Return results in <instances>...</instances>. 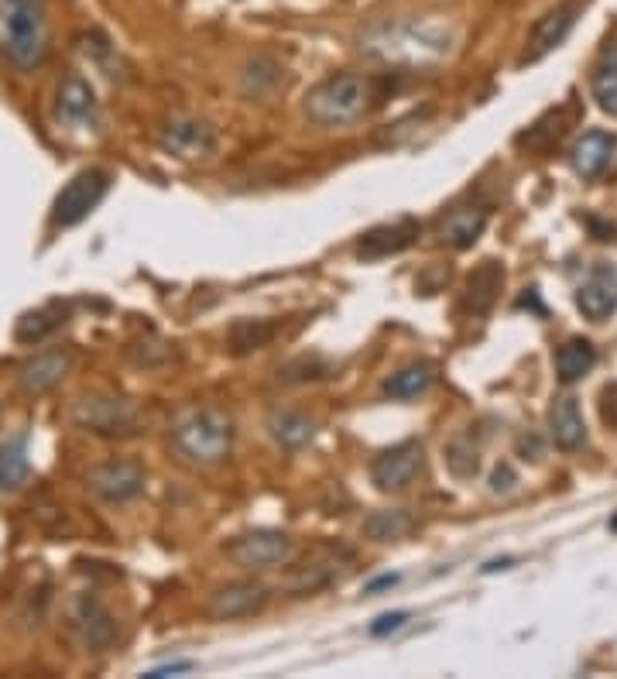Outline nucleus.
<instances>
[{"instance_id":"c85d7f7f","label":"nucleus","mask_w":617,"mask_h":679,"mask_svg":"<svg viewBox=\"0 0 617 679\" xmlns=\"http://www.w3.org/2000/svg\"><path fill=\"white\" fill-rule=\"evenodd\" d=\"M271 337H275V326H271V323H251V319H244V323L234 326L230 343H234V354H247V350L264 347Z\"/></svg>"},{"instance_id":"4be33fe9","label":"nucleus","mask_w":617,"mask_h":679,"mask_svg":"<svg viewBox=\"0 0 617 679\" xmlns=\"http://www.w3.org/2000/svg\"><path fill=\"white\" fill-rule=\"evenodd\" d=\"M96 114L93 90L79 76H69L59 86V117L66 124H90Z\"/></svg>"},{"instance_id":"b1692460","label":"nucleus","mask_w":617,"mask_h":679,"mask_svg":"<svg viewBox=\"0 0 617 679\" xmlns=\"http://www.w3.org/2000/svg\"><path fill=\"white\" fill-rule=\"evenodd\" d=\"M590 90H594L597 107L604 110V114L617 117V42H611L604 52H600L594 79H590Z\"/></svg>"},{"instance_id":"7ed1b4c3","label":"nucleus","mask_w":617,"mask_h":679,"mask_svg":"<svg viewBox=\"0 0 617 679\" xmlns=\"http://www.w3.org/2000/svg\"><path fill=\"white\" fill-rule=\"evenodd\" d=\"M371 110V83L357 73H340L306 93V117L319 127L354 124Z\"/></svg>"},{"instance_id":"cd10ccee","label":"nucleus","mask_w":617,"mask_h":679,"mask_svg":"<svg viewBox=\"0 0 617 679\" xmlns=\"http://www.w3.org/2000/svg\"><path fill=\"white\" fill-rule=\"evenodd\" d=\"M62 316H66V309H62V306H45V309H35V313H24L18 319V326H14V340H18V343L45 340L52 330H59Z\"/></svg>"},{"instance_id":"2eb2a0df","label":"nucleus","mask_w":617,"mask_h":679,"mask_svg":"<svg viewBox=\"0 0 617 679\" xmlns=\"http://www.w3.org/2000/svg\"><path fill=\"white\" fill-rule=\"evenodd\" d=\"M72 357L62 354V350H45V354H35L31 361H24L18 367V381L28 391H35V395H42V391L55 388L62 378H66Z\"/></svg>"},{"instance_id":"473e14b6","label":"nucleus","mask_w":617,"mask_h":679,"mask_svg":"<svg viewBox=\"0 0 617 679\" xmlns=\"http://www.w3.org/2000/svg\"><path fill=\"white\" fill-rule=\"evenodd\" d=\"M398 577H381V580H374V583H367V594H378L381 587H395Z\"/></svg>"},{"instance_id":"a211bd4d","label":"nucleus","mask_w":617,"mask_h":679,"mask_svg":"<svg viewBox=\"0 0 617 679\" xmlns=\"http://www.w3.org/2000/svg\"><path fill=\"white\" fill-rule=\"evenodd\" d=\"M576 306H580V313L587 319H607L617 309V282L614 275H607V271H600L590 282L580 285V292H576Z\"/></svg>"},{"instance_id":"39448f33","label":"nucleus","mask_w":617,"mask_h":679,"mask_svg":"<svg viewBox=\"0 0 617 679\" xmlns=\"http://www.w3.org/2000/svg\"><path fill=\"white\" fill-rule=\"evenodd\" d=\"M107 189H110V175L103 169L76 172L66 182V189L55 196L52 223L55 227H76V223H83L96 206H100V199L107 196Z\"/></svg>"},{"instance_id":"c756f323","label":"nucleus","mask_w":617,"mask_h":679,"mask_svg":"<svg viewBox=\"0 0 617 679\" xmlns=\"http://www.w3.org/2000/svg\"><path fill=\"white\" fill-rule=\"evenodd\" d=\"M446 463L456 477H474L480 460H477V446L470 443L467 436H456L450 446H446Z\"/></svg>"},{"instance_id":"393cba45","label":"nucleus","mask_w":617,"mask_h":679,"mask_svg":"<svg viewBox=\"0 0 617 679\" xmlns=\"http://www.w3.org/2000/svg\"><path fill=\"white\" fill-rule=\"evenodd\" d=\"M501 285H504V268L498 261H484L467 282V302L474 306V313H487V309L494 306Z\"/></svg>"},{"instance_id":"5701e85b","label":"nucleus","mask_w":617,"mask_h":679,"mask_svg":"<svg viewBox=\"0 0 617 679\" xmlns=\"http://www.w3.org/2000/svg\"><path fill=\"white\" fill-rule=\"evenodd\" d=\"M31 460H28V439L14 436L0 446V491H18L28 484Z\"/></svg>"},{"instance_id":"20e7f679","label":"nucleus","mask_w":617,"mask_h":679,"mask_svg":"<svg viewBox=\"0 0 617 679\" xmlns=\"http://www.w3.org/2000/svg\"><path fill=\"white\" fill-rule=\"evenodd\" d=\"M172 443L192 463H220L234 450V419L227 412L206 405V409L189 412L172 429Z\"/></svg>"},{"instance_id":"9d476101","label":"nucleus","mask_w":617,"mask_h":679,"mask_svg":"<svg viewBox=\"0 0 617 679\" xmlns=\"http://www.w3.org/2000/svg\"><path fill=\"white\" fill-rule=\"evenodd\" d=\"M76 422L86 429H93V433H134V426H138V415L127 402H117V398H86V402L76 405Z\"/></svg>"},{"instance_id":"0eeeda50","label":"nucleus","mask_w":617,"mask_h":679,"mask_svg":"<svg viewBox=\"0 0 617 679\" xmlns=\"http://www.w3.org/2000/svg\"><path fill=\"white\" fill-rule=\"evenodd\" d=\"M422 467H426L422 443L408 439V443L384 450L381 457L371 463V481L378 484V491H405V487L422 474Z\"/></svg>"},{"instance_id":"f03ea898","label":"nucleus","mask_w":617,"mask_h":679,"mask_svg":"<svg viewBox=\"0 0 617 679\" xmlns=\"http://www.w3.org/2000/svg\"><path fill=\"white\" fill-rule=\"evenodd\" d=\"M0 49L18 69H35L48 52V25L42 0H0Z\"/></svg>"},{"instance_id":"f3484780","label":"nucleus","mask_w":617,"mask_h":679,"mask_svg":"<svg viewBox=\"0 0 617 679\" xmlns=\"http://www.w3.org/2000/svg\"><path fill=\"white\" fill-rule=\"evenodd\" d=\"M419 230L422 227L415 220H398V223H391V227H378L360 241L357 254L360 258H388V254L405 251V247L419 237Z\"/></svg>"},{"instance_id":"423d86ee","label":"nucleus","mask_w":617,"mask_h":679,"mask_svg":"<svg viewBox=\"0 0 617 679\" xmlns=\"http://www.w3.org/2000/svg\"><path fill=\"white\" fill-rule=\"evenodd\" d=\"M223 553L240 570H271V566H285L295 556V542L285 532L275 529H258L244 532L223 546Z\"/></svg>"},{"instance_id":"aec40b11","label":"nucleus","mask_w":617,"mask_h":679,"mask_svg":"<svg viewBox=\"0 0 617 679\" xmlns=\"http://www.w3.org/2000/svg\"><path fill=\"white\" fill-rule=\"evenodd\" d=\"M415 529V515L408 508H388V511H374V515L364 518V525H360V532H364V539L371 542H395V539H405L408 532Z\"/></svg>"},{"instance_id":"7c9ffc66","label":"nucleus","mask_w":617,"mask_h":679,"mask_svg":"<svg viewBox=\"0 0 617 679\" xmlns=\"http://www.w3.org/2000/svg\"><path fill=\"white\" fill-rule=\"evenodd\" d=\"M408 621V611H395V614H381L378 621L371 625V635H388V631H398Z\"/></svg>"},{"instance_id":"4468645a","label":"nucleus","mask_w":617,"mask_h":679,"mask_svg":"<svg viewBox=\"0 0 617 679\" xmlns=\"http://www.w3.org/2000/svg\"><path fill=\"white\" fill-rule=\"evenodd\" d=\"M549 436L552 443L559 446V450L566 453H576L587 446V426H583V415H580V405H576L573 395H563L552 402L549 409Z\"/></svg>"},{"instance_id":"2f4dec72","label":"nucleus","mask_w":617,"mask_h":679,"mask_svg":"<svg viewBox=\"0 0 617 679\" xmlns=\"http://www.w3.org/2000/svg\"><path fill=\"white\" fill-rule=\"evenodd\" d=\"M511 487H515V470H511V467H498V470H494L491 491L501 494V491H511Z\"/></svg>"},{"instance_id":"9b49d317","label":"nucleus","mask_w":617,"mask_h":679,"mask_svg":"<svg viewBox=\"0 0 617 679\" xmlns=\"http://www.w3.org/2000/svg\"><path fill=\"white\" fill-rule=\"evenodd\" d=\"M264 604H268V587H261V583H230V587L216 590L206 611H210L213 621H237L258 614Z\"/></svg>"},{"instance_id":"1a4fd4ad","label":"nucleus","mask_w":617,"mask_h":679,"mask_svg":"<svg viewBox=\"0 0 617 679\" xmlns=\"http://www.w3.org/2000/svg\"><path fill=\"white\" fill-rule=\"evenodd\" d=\"M576 14H580V0H563V4L549 7V11L542 14L539 21H535L532 35H528L522 62H539L542 55H549L552 49H559V45L566 42V35L573 31V25H576Z\"/></svg>"},{"instance_id":"f8f14e48","label":"nucleus","mask_w":617,"mask_h":679,"mask_svg":"<svg viewBox=\"0 0 617 679\" xmlns=\"http://www.w3.org/2000/svg\"><path fill=\"white\" fill-rule=\"evenodd\" d=\"M162 151L175 158H186V162H196V158H206L216 148V131L203 121H172L162 131Z\"/></svg>"},{"instance_id":"412c9836","label":"nucleus","mask_w":617,"mask_h":679,"mask_svg":"<svg viewBox=\"0 0 617 679\" xmlns=\"http://www.w3.org/2000/svg\"><path fill=\"white\" fill-rule=\"evenodd\" d=\"M487 227V210H480V206H460V210H453L450 217L443 220V241H450L453 247H474V241L480 234H484Z\"/></svg>"},{"instance_id":"a878e982","label":"nucleus","mask_w":617,"mask_h":679,"mask_svg":"<svg viewBox=\"0 0 617 679\" xmlns=\"http://www.w3.org/2000/svg\"><path fill=\"white\" fill-rule=\"evenodd\" d=\"M268 429H271V436L285 446V450H302V446H309L312 436H316L312 419L302 412H275L268 419Z\"/></svg>"},{"instance_id":"6ab92c4d","label":"nucleus","mask_w":617,"mask_h":679,"mask_svg":"<svg viewBox=\"0 0 617 679\" xmlns=\"http://www.w3.org/2000/svg\"><path fill=\"white\" fill-rule=\"evenodd\" d=\"M597 364V350L590 340H566L563 347L556 350V374L563 385H573V381L587 378Z\"/></svg>"},{"instance_id":"dca6fc26","label":"nucleus","mask_w":617,"mask_h":679,"mask_svg":"<svg viewBox=\"0 0 617 679\" xmlns=\"http://www.w3.org/2000/svg\"><path fill=\"white\" fill-rule=\"evenodd\" d=\"M614 158V138L607 131H587L580 141L573 145V172L583 175V179H597V175L607 172Z\"/></svg>"},{"instance_id":"ddd939ff","label":"nucleus","mask_w":617,"mask_h":679,"mask_svg":"<svg viewBox=\"0 0 617 679\" xmlns=\"http://www.w3.org/2000/svg\"><path fill=\"white\" fill-rule=\"evenodd\" d=\"M72 628L79 631V638H83V645L90 652H103L117 635L114 618H110L107 607L93 601V597H79L76 601V607H72Z\"/></svg>"},{"instance_id":"bb28decb","label":"nucleus","mask_w":617,"mask_h":679,"mask_svg":"<svg viewBox=\"0 0 617 679\" xmlns=\"http://www.w3.org/2000/svg\"><path fill=\"white\" fill-rule=\"evenodd\" d=\"M432 378H436L432 364L415 361V364L402 367L398 374H391V378L384 381V391H388L391 398H415V395H422V391L432 385Z\"/></svg>"},{"instance_id":"f257e3e1","label":"nucleus","mask_w":617,"mask_h":679,"mask_svg":"<svg viewBox=\"0 0 617 679\" xmlns=\"http://www.w3.org/2000/svg\"><path fill=\"white\" fill-rule=\"evenodd\" d=\"M360 49L395 66H429L450 55V35L436 21H388L360 38Z\"/></svg>"},{"instance_id":"6e6552de","label":"nucleus","mask_w":617,"mask_h":679,"mask_svg":"<svg viewBox=\"0 0 617 679\" xmlns=\"http://www.w3.org/2000/svg\"><path fill=\"white\" fill-rule=\"evenodd\" d=\"M86 487H90L96 498L120 505V501H131L141 494L144 470L134 460H110V463H100V467H93L90 474H86Z\"/></svg>"}]
</instances>
